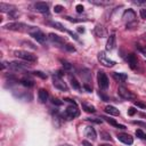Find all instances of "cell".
Listing matches in <instances>:
<instances>
[{"instance_id": "obj_1", "label": "cell", "mask_w": 146, "mask_h": 146, "mask_svg": "<svg viewBox=\"0 0 146 146\" xmlns=\"http://www.w3.org/2000/svg\"><path fill=\"white\" fill-rule=\"evenodd\" d=\"M14 55L23 60H25L26 63H34L38 60V57L36 55H34L33 52H30V51H26V50H15L14 51Z\"/></svg>"}, {"instance_id": "obj_2", "label": "cell", "mask_w": 146, "mask_h": 146, "mask_svg": "<svg viewBox=\"0 0 146 146\" xmlns=\"http://www.w3.org/2000/svg\"><path fill=\"white\" fill-rule=\"evenodd\" d=\"M27 32H29V34H30L34 40H36V42H39V43H44L46 40H47L46 34H44L41 30H39L38 27L30 26L29 30H27Z\"/></svg>"}, {"instance_id": "obj_3", "label": "cell", "mask_w": 146, "mask_h": 146, "mask_svg": "<svg viewBox=\"0 0 146 146\" xmlns=\"http://www.w3.org/2000/svg\"><path fill=\"white\" fill-rule=\"evenodd\" d=\"M8 67L11 70V71H15V72H23V71H26L30 65L27 63H24V62H11L8 64Z\"/></svg>"}, {"instance_id": "obj_4", "label": "cell", "mask_w": 146, "mask_h": 146, "mask_svg": "<svg viewBox=\"0 0 146 146\" xmlns=\"http://www.w3.org/2000/svg\"><path fill=\"white\" fill-rule=\"evenodd\" d=\"M3 27H5L6 30H11V31H19V32H22V31H25V30L27 31L30 26L25 25L24 23L13 22V23H8V24H6Z\"/></svg>"}, {"instance_id": "obj_5", "label": "cell", "mask_w": 146, "mask_h": 146, "mask_svg": "<svg viewBox=\"0 0 146 146\" xmlns=\"http://www.w3.org/2000/svg\"><path fill=\"white\" fill-rule=\"evenodd\" d=\"M117 94H119V96L121 98H123L125 100H133V99H136V96L130 90H128L125 87H123V86H120L117 88Z\"/></svg>"}, {"instance_id": "obj_6", "label": "cell", "mask_w": 146, "mask_h": 146, "mask_svg": "<svg viewBox=\"0 0 146 146\" xmlns=\"http://www.w3.org/2000/svg\"><path fill=\"white\" fill-rule=\"evenodd\" d=\"M97 57H98V60H99V63H100L102 65L106 66V67H112V66H114V65L116 64L114 60L110 59V58L106 56V52H105V51H99Z\"/></svg>"}, {"instance_id": "obj_7", "label": "cell", "mask_w": 146, "mask_h": 146, "mask_svg": "<svg viewBox=\"0 0 146 146\" xmlns=\"http://www.w3.org/2000/svg\"><path fill=\"white\" fill-rule=\"evenodd\" d=\"M52 84H54V87H55L56 89H58V90H62V91H67V90H68L67 84L63 81L62 78L57 76L56 74L52 75Z\"/></svg>"}, {"instance_id": "obj_8", "label": "cell", "mask_w": 146, "mask_h": 146, "mask_svg": "<svg viewBox=\"0 0 146 146\" xmlns=\"http://www.w3.org/2000/svg\"><path fill=\"white\" fill-rule=\"evenodd\" d=\"M97 81H98V84H99L100 89H107L108 88V84H110L108 78L104 72H102V71L97 72Z\"/></svg>"}, {"instance_id": "obj_9", "label": "cell", "mask_w": 146, "mask_h": 146, "mask_svg": "<svg viewBox=\"0 0 146 146\" xmlns=\"http://www.w3.org/2000/svg\"><path fill=\"white\" fill-rule=\"evenodd\" d=\"M65 114L67 115V117L70 119H74V117H78L80 115V110L78 108L76 104H71L66 107V111H65Z\"/></svg>"}, {"instance_id": "obj_10", "label": "cell", "mask_w": 146, "mask_h": 146, "mask_svg": "<svg viewBox=\"0 0 146 146\" xmlns=\"http://www.w3.org/2000/svg\"><path fill=\"white\" fill-rule=\"evenodd\" d=\"M48 39L50 40L51 43H55L56 46H64V43H65V40L62 36H59V35H57L55 33H49L48 34Z\"/></svg>"}, {"instance_id": "obj_11", "label": "cell", "mask_w": 146, "mask_h": 146, "mask_svg": "<svg viewBox=\"0 0 146 146\" xmlns=\"http://www.w3.org/2000/svg\"><path fill=\"white\" fill-rule=\"evenodd\" d=\"M84 136H86L88 139H90V140H96V138H97L96 130H95L91 125L86 127V129H84Z\"/></svg>"}, {"instance_id": "obj_12", "label": "cell", "mask_w": 146, "mask_h": 146, "mask_svg": "<svg viewBox=\"0 0 146 146\" xmlns=\"http://www.w3.org/2000/svg\"><path fill=\"white\" fill-rule=\"evenodd\" d=\"M127 62H128L129 66H130L132 70L137 68V66H138V59H137V56H136L135 54H129V55L127 56Z\"/></svg>"}, {"instance_id": "obj_13", "label": "cell", "mask_w": 146, "mask_h": 146, "mask_svg": "<svg viewBox=\"0 0 146 146\" xmlns=\"http://www.w3.org/2000/svg\"><path fill=\"white\" fill-rule=\"evenodd\" d=\"M122 18H123L124 21H127L128 24H129L130 22H133V21H135V18H136V14H135V11H133L132 9H128V10H125V11L123 13Z\"/></svg>"}, {"instance_id": "obj_14", "label": "cell", "mask_w": 146, "mask_h": 146, "mask_svg": "<svg viewBox=\"0 0 146 146\" xmlns=\"http://www.w3.org/2000/svg\"><path fill=\"white\" fill-rule=\"evenodd\" d=\"M117 138L120 141H122L123 144H127V145H131L133 143V138L128 133H119Z\"/></svg>"}, {"instance_id": "obj_15", "label": "cell", "mask_w": 146, "mask_h": 146, "mask_svg": "<svg viewBox=\"0 0 146 146\" xmlns=\"http://www.w3.org/2000/svg\"><path fill=\"white\" fill-rule=\"evenodd\" d=\"M34 7L39 13H42V14H48L49 13V7L46 2H36L34 5Z\"/></svg>"}, {"instance_id": "obj_16", "label": "cell", "mask_w": 146, "mask_h": 146, "mask_svg": "<svg viewBox=\"0 0 146 146\" xmlns=\"http://www.w3.org/2000/svg\"><path fill=\"white\" fill-rule=\"evenodd\" d=\"M0 10H1V11H3V13H8V14H10V13L15 11V10H16V8H15V6H13V5L1 2V3H0Z\"/></svg>"}, {"instance_id": "obj_17", "label": "cell", "mask_w": 146, "mask_h": 146, "mask_svg": "<svg viewBox=\"0 0 146 146\" xmlns=\"http://www.w3.org/2000/svg\"><path fill=\"white\" fill-rule=\"evenodd\" d=\"M115 48V34H111L106 41V50H113Z\"/></svg>"}, {"instance_id": "obj_18", "label": "cell", "mask_w": 146, "mask_h": 146, "mask_svg": "<svg viewBox=\"0 0 146 146\" xmlns=\"http://www.w3.org/2000/svg\"><path fill=\"white\" fill-rule=\"evenodd\" d=\"M38 99L41 104H44L48 100V91L46 89H40L38 92Z\"/></svg>"}, {"instance_id": "obj_19", "label": "cell", "mask_w": 146, "mask_h": 146, "mask_svg": "<svg viewBox=\"0 0 146 146\" xmlns=\"http://www.w3.org/2000/svg\"><path fill=\"white\" fill-rule=\"evenodd\" d=\"M95 34H96L98 38H104V36L107 35V32H106V30H105L104 26L97 25V26L95 27Z\"/></svg>"}, {"instance_id": "obj_20", "label": "cell", "mask_w": 146, "mask_h": 146, "mask_svg": "<svg viewBox=\"0 0 146 146\" xmlns=\"http://www.w3.org/2000/svg\"><path fill=\"white\" fill-rule=\"evenodd\" d=\"M105 112H106L107 114H110V115H113V116L120 115V111H119L115 106H112V105H107V106L105 107Z\"/></svg>"}, {"instance_id": "obj_21", "label": "cell", "mask_w": 146, "mask_h": 146, "mask_svg": "<svg viewBox=\"0 0 146 146\" xmlns=\"http://www.w3.org/2000/svg\"><path fill=\"white\" fill-rule=\"evenodd\" d=\"M21 83H22L24 87H26V88H31V87L34 86V81H33V79H31L30 76H24V78H22V79H21Z\"/></svg>"}, {"instance_id": "obj_22", "label": "cell", "mask_w": 146, "mask_h": 146, "mask_svg": "<svg viewBox=\"0 0 146 146\" xmlns=\"http://www.w3.org/2000/svg\"><path fill=\"white\" fill-rule=\"evenodd\" d=\"M82 110L87 113H95L96 112V108L94 105L87 103V102H82Z\"/></svg>"}, {"instance_id": "obj_23", "label": "cell", "mask_w": 146, "mask_h": 146, "mask_svg": "<svg viewBox=\"0 0 146 146\" xmlns=\"http://www.w3.org/2000/svg\"><path fill=\"white\" fill-rule=\"evenodd\" d=\"M113 78L117 81V82H124L127 79H128V75L125 73H119V72H115L113 73Z\"/></svg>"}, {"instance_id": "obj_24", "label": "cell", "mask_w": 146, "mask_h": 146, "mask_svg": "<svg viewBox=\"0 0 146 146\" xmlns=\"http://www.w3.org/2000/svg\"><path fill=\"white\" fill-rule=\"evenodd\" d=\"M102 119H104L106 122H108L110 124H112V125H114V127H116V128H119V129H125V127L123 125V124H119L114 119H111V117H106V116H103Z\"/></svg>"}, {"instance_id": "obj_25", "label": "cell", "mask_w": 146, "mask_h": 146, "mask_svg": "<svg viewBox=\"0 0 146 146\" xmlns=\"http://www.w3.org/2000/svg\"><path fill=\"white\" fill-rule=\"evenodd\" d=\"M70 81H71V84H72V87H73L74 89H76V90H81V86H80V83L78 82V80H76L75 78L70 76Z\"/></svg>"}, {"instance_id": "obj_26", "label": "cell", "mask_w": 146, "mask_h": 146, "mask_svg": "<svg viewBox=\"0 0 146 146\" xmlns=\"http://www.w3.org/2000/svg\"><path fill=\"white\" fill-rule=\"evenodd\" d=\"M51 26H54V27H56L57 30H59V31H62V32H65L66 31V29L60 24V23H58V22H50L49 23Z\"/></svg>"}, {"instance_id": "obj_27", "label": "cell", "mask_w": 146, "mask_h": 146, "mask_svg": "<svg viewBox=\"0 0 146 146\" xmlns=\"http://www.w3.org/2000/svg\"><path fill=\"white\" fill-rule=\"evenodd\" d=\"M136 136H137L138 138H140V139H146V135H145L140 129L136 130Z\"/></svg>"}, {"instance_id": "obj_28", "label": "cell", "mask_w": 146, "mask_h": 146, "mask_svg": "<svg viewBox=\"0 0 146 146\" xmlns=\"http://www.w3.org/2000/svg\"><path fill=\"white\" fill-rule=\"evenodd\" d=\"M63 66H64L65 70H68V71L73 70V65L70 64V63H67V62H64V60H63Z\"/></svg>"}, {"instance_id": "obj_29", "label": "cell", "mask_w": 146, "mask_h": 146, "mask_svg": "<svg viewBox=\"0 0 146 146\" xmlns=\"http://www.w3.org/2000/svg\"><path fill=\"white\" fill-rule=\"evenodd\" d=\"M135 105L138 106V107H140V108H146V104L143 103V102H140V100H135Z\"/></svg>"}, {"instance_id": "obj_30", "label": "cell", "mask_w": 146, "mask_h": 146, "mask_svg": "<svg viewBox=\"0 0 146 146\" xmlns=\"http://www.w3.org/2000/svg\"><path fill=\"white\" fill-rule=\"evenodd\" d=\"M33 74H34V75H38V76H40V78H42V79H47V75L43 74L41 71H34Z\"/></svg>"}, {"instance_id": "obj_31", "label": "cell", "mask_w": 146, "mask_h": 146, "mask_svg": "<svg viewBox=\"0 0 146 146\" xmlns=\"http://www.w3.org/2000/svg\"><path fill=\"white\" fill-rule=\"evenodd\" d=\"M63 9H64V7H63V6H60V5H56V6H55V8H54L55 13H60Z\"/></svg>"}, {"instance_id": "obj_32", "label": "cell", "mask_w": 146, "mask_h": 146, "mask_svg": "<svg viewBox=\"0 0 146 146\" xmlns=\"http://www.w3.org/2000/svg\"><path fill=\"white\" fill-rule=\"evenodd\" d=\"M100 136H104V137H102V138H104V139H106V140H111V135L107 133V132H100Z\"/></svg>"}, {"instance_id": "obj_33", "label": "cell", "mask_w": 146, "mask_h": 146, "mask_svg": "<svg viewBox=\"0 0 146 146\" xmlns=\"http://www.w3.org/2000/svg\"><path fill=\"white\" fill-rule=\"evenodd\" d=\"M139 15H140V17H141L143 19L146 21V9H140V10H139Z\"/></svg>"}, {"instance_id": "obj_34", "label": "cell", "mask_w": 146, "mask_h": 146, "mask_svg": "<svg viewBox=\"0 0 146 146\" xmlns=\"http://www.w3.org/2000/svg\"><path fill=\"white\" fill-rule=\"evenodd\" d=\"M51 103L54 104V105H62L63 104V102L62 100H59V99H57V98H52V100H51Z\"/></svg>"}, {"instance_id": "obj_35", "label": "cell", "mask_w": 146, "mask_h": 146, "mask_svg": "<svg viewBox=\"0 0 146 146\" xmlns=\"http://www.w3.org/2000/svg\"><path fill=\"white\" fill-rule=\"evenodd\" d=\"M133 123H135V124H137V125H139V127H143V128H145V129H146V122H141V121H133Z\"/></svg>"}, {"instance_id": "obj_36", "label": "cell", "mask_w": 146, "mask_h": 146, "mask_svg": "<svg viewBox=\"0 0 146 146\" xmlns=\"http://www.w3.org/2000/svg\"><path fill=\"white\" fill-rule=\"evenodd\" d=\"M75 9H76V11H78V13H82L84 8H83V6H82V5H76Z\"/></svg>"}, {"instance_id": "obj_37", "label": "cell", "mask_w": 146, "mask_h": 146, "mask_svg": "<svg viewBox=\"0 0 146 146\" xmlns=\"http://www.w3.org/2000/svg\"><path fill=\"white\" fill-rule=\"evenodd\" d=\"M88 121H91V122H95V123H102V119H96V117H94V119H87Z\"/></svg>"}, {"instance_id": "obj_38", "label": "cell", "mask_w": 146, "mask_h": 146, "mask_svg": "<svg viewBox=\"0 0 146 146\" xmlns=\"http://www.w3.org/2000/svg\"><path fill=\"white\" fill-rule=\"evenodd\" d=\"M136 112H137V110H135L133 107H130V108L128 110V114H129V115H133Z\"/></svg>"}, {"instance_id": "obj_39", "label": "cell", "mask_w": 146, "mask_h": 146, "mask_svg": "<svg viewBox=\"0 0 146 146\" xmlns=\"http://www.w3.org/2000/svg\"><path fill=\"white\" fill-rule=\"evenodd\" d=\"M65 48H66L67 50H70V51H75V48H74L72 44H66Z\"/></svg>"}, {"instance_id": "obj_40", "label": "cell", "mask_w": 146, "mask_h": 146, "mask_svg": "<svg viewBox=\"0 0 146 146\" xmlns=\"http://www.w3.org/2000/svg\"><path fill=\"white\" fill-rule=\"evenodd\" d=\"M82 145H83V146H92L91 143H89L88 140H82Z\"/></svg>"}, {"instance_id": "obj_41", "label": "cell", "mask_w": 146, "mask_h": 146, "mask_svg": "<svg viewBox=\"0 0 146 146\" xmlns=\"http://www.w3.org/2000/svg\"><path fill=\"white\" fill-rule=\"evenodd\" d=\"M22 44H29V46H30L31 48H33V49H35V47H34V46H33V44H32L31 42H26V41H24V42H22Z\"/></svg>"}, {"instance_id": "obj_42", "label": "cell", "mask_w": 146, "mask_h": 146, "mask_svg": "<svg viewBox=\"0 0 146 146\" xmlns=\"http://www.w3.org/2000/svg\"><path fill=\"white\" fill-rule=\"evenodd\" d=\"M99 96L103 98V100H107V99H108V98H107V96H105L103 92H99Z\"/></svg>"}, {"instance_id": "obj_43", "label": "cell", "mask_w": 146, "mask_h": 146, "mask_svg": "<svg viewBox=\"0 0 146 146\" xmlns=\"http://www.w3.org/2000/svg\"><path fill=\"white\" fill-rule=\"evenodd\" d=\"M78 31H79L80 33H83V32H84V29H83V27H82V29L80 27V29H78Z\"/></svg>"}, {"instance_id": "obj_44", "label": "cell", "mask_w": 146, "mask_h": 146, "mask_svg": "<svg viewBox=\"0 0 146 146\" xmlns=\"http://www.w3.org/2000/svg\"><path fill=\"white\" fill-rule=\"evenodd\" d=\"M141 51H143V52H145V54H146V46H145V48H143V49H141Z\"/></svg>"}, {"instance_id": "obj_45", "label": "cell", "mask_w": 146, "mask_h": 146, "mask_svg": "<svg viewBox=\"0 0 146 146\" xmlns=\"http://www.w3.org/2000/svg\"><path fill=\"white\" fill-rule=\"evenodd\" d=\"M99 146H111L110 144H102V145H99Z\"/></svg>"}, {"instance_id": "obj_46", "label": "cell", "mask_w": 146, "mask_h": 146, "mask_svg": "<svg viewBox=\"0 0 146 146\" xmlns=\"http://www.w3.org/2000/svg\"><path fill=\"white\" fill-rule=\"evenodd\" d=\"M62 146H71V145H67V144H64V145H62Z\"/></svg>"}]
</instances>
